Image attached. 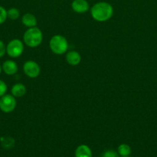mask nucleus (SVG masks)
<instances>
[{
    "mask_svg": "<svg viewBox=\"0 0 157 157\" xmlns=\"http://www.w3.org/2000/svg\"><path fill=\"white\" fill-rule=\"evenodd\" d=\"M72 9L77 13H84L89 9V4L86 0H73Z\"/></svg>",
    "mask_w": 157,
    "mask_h": 157,
    "instance_id": "7",
    "label": "nucleus"
},
{
    "mask_svg": "<svg viewBox=\"0 0 157 157\" xmlns=\"http://www.w3.org/2000/svg\"><path fill=\"white\" fill-rule=\"evenodd\" d=\"M23 70L25 74L31 78H37L40 74L39 65L33 61H26L23 66Z\"/></svg>",
    "mask_w": 157,
    "mask_h": 157,
    "instance_id": "6",
    "label": "nucleus"
},
{
    "mask_svg": "<svg viewBox=\"0 0 157 157\" xmlns=\"http://www.w3.org/2000/svg\"><path fill=\"white\" fill-rule=\"evenodd\" d=\"M102 157H119V155L114 150H107L103 153Z\"/></svg>",
    "mask_w": 157,
    "mask_h": 157,
    "instance_id": "18",
    "label": "nucleus"
},
{
    "mask_svg": "<svg viewBox=\"0 0 157 157\" xmlns=\"http://www.w3.org/2000/svg\"><path fill=\"white\" fill-rule=\"evenodd\" d=\"M7 15L8 18H10V19L15 20L19 17V11H18V9H15V8H11L7 11Z\"/></svg>",
    "mask_w": 157,
    "mask_h": 157,
    "instance_id": "14",
    "label": "nucleus"
},
{
    "mask_svg": "<svg viewBox=\"0 0 157 157\" xmlns=\"http://www.w3.org/2000/svg\"><path fill=\"white\" fill-rule=\"evenodd\" d=\"M22 24L24 25L29 28L35 27L37 24V20L35 15L31 13L25 14L22 18Z\"/></svg>",
    "mask_w": 157,
    "mask_h": 157,
    "instance_id": "11",
    "label": "nucleus"
},
{
    "mask_svg": "<svg viewBox=\"0 0 157 157\" xmlns=\"http://www.w3.org/2000/svg\"><path fill=\"white\" fill-rule=\"evenodd\" d=\"M24 51L23 43L18 39H13L8 44L6 47V52L11 58H18L22 54Z\"/></svg>",
    "mask_w": 157,
    "mask_h": 157,
    "instance_id": "4",
    "label": "nucleus"
},
{
    "mask_svg": "<svg viewBox=\"0 0 157 157\" xmlns=\"http://www.w3.org/2000/svg\"><path fill=\"white\" fill-rule=\"evenodd\" d=\"M66 59L68 64L72 66H75L79 64L80 61H81V56H80L79 53L78 52L71 51V52H69L66 54Z\"/></svg>",
    "mask_w": 157,
    "mask_h": 157,
    "instance_id": "9",
    "label": "nucleus"
},
{
    "mask_svg": "<svg viewBox=\"0 0 157 157\" xmlns=\"http://www.w3.org/2000/svg\"><path fill=\"white\" fill-rule=\"evenodd\" d=\"M23 41L29 47H38L42 41V33L37 27L29 28L23 35Z\"/></svg>",
    "mask_w": 157,
    "mask_h": 157,
    "instance_id": "2",
    "label": "nucleus"
},
{
    "mask_svg": "<svg viewBox=\"0 0 157 157\" xmlns=\"http://www.w3.org/2000/svg\"><path fill=\"white\" fill-rule=\"evenodd\" d=\"M122 157H129V156H122Z\"/></svg>",
    "mask_w": 157,
    "mask_h": 157,
    "instance_id": "21",
    "label": "nucleus"
},
{
    "mask_svg": "<svg viewBox=\"0 0 157 157\" xmlns=\"http://www.w3.org/2000/svg\"><path fill=\"white\" fill-rule=\"evenodd\" d=\"M118 153L121 156H129L131 153V148L127 144H121L118 147Z\"/></svg>",
    "mask_w": 157,
    "mask_h": 157,
    "instance_id": "13",
    "label": "nucleus"
},
{
    "mask_svg": "<svg viewBox=\"0 0 157 157\" xmlns=\"http://www.w3.org/2000/svg\"><path fill=\"white\" fill-rule=\"evenodd\" d=\"M6 52V47L5 46V44L0 40V58L4 56V55Z\"/></svg>",
    "mask_w": 157,
    "mask_h": 157,
    "instance_id": "19",
    "label": "nucleus"
},
{
    "mask_svg": "<svg viewBox=\"0 0 157 157\" xmlns=\"http://www.w3.org/2000/svg\"><path fill=\"white\" fill-rule=\"evenodd\" d=\"M11 91H12V95L15 97V98H22L26 94V87L24 84L18 83V84H15L12 87Z\"/></svg>",
    "mask_w": 157,
    "mask_h": 157,
    "instance_id": "12",
    "label": "nucleus"
},
{
    "mask_svg": "<svg viewBox=\"0 0 157 157\" xmlns=\"http://www.w3.org/2000/svg\"><path fill=\"white\" fill-rule=\"evenodd\" d=\"M75 157H92L90 148L86 145H80L75 150Z\"/></svg>",
    "mask_w": 157,
    "mask_h": 157,
    "instance_id": "10",
    "label": "nucleus"
},
{
    "mask_svg": "<svg viewBox=\"0 0 157 157\" xmlns=\"http://www.w3.org/2000/svg\"><path fill=\"white\" fill-rule=\"evenodd\" d=\"M16 107L15 97L10 94H5L0 98V109L5 113L13 111Z\"/></svg>",
    "mask_w": 157,
    "mask_h": 157,
    "instance_id": "5",
    "label": "nucleus"
},
{
    "mask_svg": "<svg viewBox=\"0 0 157 157\" xmlns=\"http://www.w3.org/2000/svg\"><path fill=\"white\" fill-rule=\"evenodd\" d=\"M49 46L55 55H62L66 52L69 48V44L65 37L57 35L52 37L49 41Z\"/></svg>",
    "mask_w": 157,
    "mask_h": 157,
    "instance_id": "3",
    "label": "nucleus"
},
{
    "mask_svg": "<svg viewBox=\"0 0 157 157\" xmlns=\"http://www.w3.org/2000/svg\"><path fill=\"white\" fill-rule=\"evenodd\" d=\"M7 18H8L7 11L5 9V8L0 6V25L4 23Z\"/></svg>",
    "mask_w": 157,
    "mask_h": 157,
    "instance_id": "15",
    "label": "nucleus"
},
{
    "mask_svg": "<svg viewBox=\"0 0 157 157\" xmlns=\"http://www.w3.org/2000/svg\"><path fill=\"white\" fill-rule=\"evenodd\" d=\"M1 71H2V67L1 65H0V74H1Z\"/></svg>",
    "mask_w": 157,
    "mask_h": 157,
    "instance_id": "20",
    "label": "nucleus"
},
{
    "mask_svg": "<svg viewBox=\"0 0 157 157\" xmlns=\"http://www.w3.org/2000/svg\"><path fill=\"white\" fill-rule=\"evenodd\" d=\"M7 91V85L3 81L0 80V98L5 95Z\"/></svg>",
    "mask_w": 157,
    "mask_h": 157,
    "instance_id": "17",
    "label": "nucleus"
},
{
    "mask_svg": "<svg viewBox=\"0 0 157 157\" xmlns=\"http://www.w3.org/2000/svg\"><path fill=\"white\" fill-rule=\"evenodd\" d=\"M2 69L6 75H13L18 71V66H17V64L15 61L8 60V61H6L3 63L2 66Z\"/></svg>",
    "mask_w": 157,
    "mask_h": 157,
    "instance_id": "8",
    "label": "nucleus"
},
{
    "mask_svg": "<svg viewBox=\"0 0 157 157\" xmlns=\"http://www.w3.org/2000/svg\"><path fill=\"white\" fill-rule=\"evenodd\" d=\"M91 15L96 21H106L113 15V8L109 3L100 2L91 8Z\"/></svg>",
    "mask_w": 157,
    "mask_h": 157,
    "instance_id": "1",
    "label": "nucleus"
},
{
    "mask_svg": "<svg viewBox=\"0 0 157 157\" xmlns=\"http://www.w3.org/2000/svg\"><path fill=\"white\" fill-rule=\"evenodd\" d=\"M14 145V140L12 138H6L5 139V140L2 142V146L5 148H11V147H13Z\"/></svg>",
    "mask_w": 157,
    "mask_h": 157,
    "instance_id": "16",
    "label": "nucleus"
}]
</instances>
